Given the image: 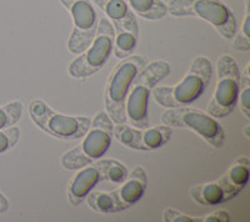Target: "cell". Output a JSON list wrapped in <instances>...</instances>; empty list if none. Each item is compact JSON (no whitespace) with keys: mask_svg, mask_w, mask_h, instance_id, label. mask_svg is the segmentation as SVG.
Returning a JSON list of instances; mask_svg holds the SVG:
<instances>
[{"mask_svg":"<svg viewBox=\"0 0 250 222\" xmlns=\"http://www.w3.org/2000/svg\"><path fill=\"white\" fill-rule=\"evenodd\" d=\"M213 65L205 56H196L187 74L175 85L155 86L151 92L154 100L163 108H180L190 105L210 84Z\"/></svg>","mask_w":250,"mask_h":222,"instance_id":"cell-1","label":"cell"},{"mask_svg":"<svg viewBox=\"0 0 250 222\" xmlns=\"http://www.w3.org/2000/svg\"><path fill=\"white\" fill-rule=\"evenodd\" d=\"M170 74V65L165 60H154L144 65L129 88L125 100L126 121L138 129L148 128L149 123V96L153 89Z\"/></svg>","mask_w":250,"mask_h":222,"instance_id":"cell-2","label":"cell"},{"mask_svg":"<svg viewBox=\"0 0 250 222\" xmlns=\"http://www.w3.org/2000/svg\"><path fill=\"white\" fill-rule=\"evenodd\" d=\"M113 126L106 111H99L91 119L85 134L80 137L82 143L62 154L60 165L65 170H79L100 159L111 145Z\"/></svg>","mask_w":250,"mask_h":222,"instance_id":"cell-3","label":"cell"},{"mask_svg":"<svg viewBox=\"0 0 250 222\" xmlns=\"http://www.w3.org/2000/svg\"><path fill=\"white\" fill-rule=\"evenodd\" d=\"M146 63V59L140 55H129L122 59L119 64L113 69L108 77V83L104 92V104L106 114L110 116L114 124H124L126 121L125 115V100L128 96L129 88L134 77L142 70Z\"/></svg>","mask_w":250,"mask_h":222,"instance_id":"cell-4","label":"cell"},{"mask_svg":"<svg viewBox=\"0 0 250 222\" xmlns=\"http://www.w3.org/2000/svg\"><path fill=\"white\" fill-rule=\"evenodd\" d=\"M167 6L168 14L173 17H198L227 40L235 37V15L222 0H170Z\"/></svg>","mask_w":250,"mask_h":222,"instance_id":"cell-5","label":"cell"},{"mask_svg":"<svg viewBox=\"0 0 250 222\" xmlns=\"http://www.w3.org/2000/svg\"><path fill=\"white\" fill-rule=\"evenodd\" d=\"M114 28V50L118 59L131 55L138 45L139 25L137 15L125 0H94Z\"/></svg>","mask_w":250,"mask_h":222,"instance_id":"cell-6","label":"cell"},{"mask_svg":"<svg viewBox=\"0 0 250 222\" xmlns=\"http://www.w3.org/2000/svg\"><path fill=\"white\" fill-rule=\"evenodd\" d=\"M114 28L106 18H100L90 45L70 63L68 73L75 79L97 74L108 63L114 50Z\"/></svg>","mask_w":250,"mask_h":222,"instance_id":"cell-7","label":"cell"},{"mask_svg":"<svg viewBox=\"0 0 250 222\" xmlns=\"http://www.w3.org/2000/svg\"><path fill=\"white\" fill-rule=\"evenodd\" d=\"M162 123L170 128L189 129L205 143L215 148L224 145L225 134L222 125L210 114L190 106L168 108L160 116Z\"/></svg>","mask_w":250,"mask_h":222,"instance_id":"cell-8","label":"cell"},{"mask_svg":"<svg viewBox=\"0 0 250 222\" xmlns=\"http://www.w3.org/2000/svg\"><path fill=\"white\" fill-rule=\"evenodd\" d=\"M29 115L38 128L60 140L80 139L86 132L91 121L86 116L59 114L40 99H34L29 104Z\"/></svg>","mask_w":250,"mask_h":222,"instance_id":"cell-9","label":"cell"},{"mask_svg":"<svg viewBox=\"0 0 250 222\" xmlns=\"http://www.w3.org/2000/svg\"><path fill=\"white\" fill-rule=\"evenodd\" d=\"M216 81L214 94L208 105V114L215 119L230 115L238 103L239 90L242 74L235 59L230 55L224 54L216 61Z\"/></svg>","mask_w":250,"mask_h":222,"instance_id":"cell-10","label":"cell"},{"mask_svg":"<svg viewBox=\"0 0 250 222\" xmlns=\"http://www.w3.org/2000/svg\"><path fill=\"white\" fill-rule=\"evenodd\" d=\"M73 17L74 26L68 40V50L80 54L90 45L97 32L99 15L90 0H59Z\"/></svg>","mask_w":250,"mask_h":222,"instance_id":"cell-11","label":"cell"},{"mask_svg":"<svg viewBox=\"0 0 250 222\" xmlns=\"http://www.w3.org/2000/svg\"><path fill=\"white\" fill-rule=\"evenodd\" d=\"M173 130L168 125L138 129L126 124H114L113 136L129 148L153 151L160 148L170 140Z\"/></svg>","mask_w":250,"mask_h":222,"instance_id":"cell-12","label":"cell"},{"mask_svg":"<svg viewBox=\"0 0 250 222\" xmlns=\"http://www.w3.org/2000/svg\"><path fill=\"white\" fill-rule=\"evenodd\" d=\"M103 181L102 174L95 163L80 167L73 176L68 187V201L70 205L79 206L91 190Z\"/></svg>","mask_w":250,"mask_h":222,"instance_id":"cell-13","label":"cell"},{"mask_svg":"<svg viewBox=\"0 0 250 222\" xmlns=\"http://www.w3.org/2000/svg\"><path fill=\"white\" fill-rule=\"evenodd\" d=\"M146 186H148V176L144 167L142 166L134 167L130 175L126 176L119 187L114 190V194L123 210H126L134 204H137L144 195Z\"/></svg>","mask_w":250,"mask_h":222,"instance_id":"cell-14","label":"cell"},{"mask_svg":"<svg viewBox=\"0 0 250 222\" xmlns=\"http://www.w3.org/2000/svg\"><path fill=\"white\" fill-rule=\"evenodd\" d=\"M249 159L247 156H242L235 160V163L218 180V183L224 190L228 201L240 194L243 188L245 187L248 180H249Z\"/></svg>","mask_w":250,"mask_h":222,"instance_id":"cell-15","label":"cell"},{"mask_svg":"<svg viewBox=\"0 0 250 222\" xmlns=\"http://www.w3.org/2000/svg\"><path fill=\"white\" fill-rule=\"evenodd\" d=\"M189 194L196 204L204 206H216L228 201L224 190L218 181L194 186Z\"/></svg>","mask_w":250,"mask_h":222,"instance_id":"cell-16","label":"cell"},{"mask_svg":"<svg viewBox=\"0 0 250 222\" xmlns=\"http://www.w3.org/2000/svg\"><path fill=\"white\" fill-rule=\"evenodd\" d=\"M125 3L145 20H160L168 15V6L162 0H125Z\"/></svg>","mask_w":250,"mask_h":222,"instance_id":"cell-17","label":"cell"},{"mask_svg":"<svg viewBox=\"0 0 250 222\" xmlns=\"http://www.w3.org/2000/svg\"><path fill=\"white\" fill-rule=\"evenodd\" d=\"M85 200L94 211L100 212V214H115V212L124 211L114 194V191L106 192V191L91 190Z\"/></svg>","mask_w":250,"mask_h":222,"instance_id":"cell-18","label":"cell"},{"mask_svg":"<svg viewBox=\"0 0 250 222\" xmlns=\"http://www.w3.org/2000/svg\"><path fill=\"white\" fill-rule=\"evenodd\" d=\"M102 174L103 181L113 184H122L129 175L128 168L124 164L114 159H98L94 161Z\"/></svg>","mask_w":250,"mask_h":222,"instance_id":"cell-19","label":"cell"},{"mask_svg":"<svg viewBox=\"0 0 250 222\" xmlns=\"http://www.w3.org/2000/svg\"><path fill=\"white\" fill-rule=\"evenodd\" d=\"M23 103H20L18 100L0 106V130L18 124L23 115Z\"/></svg>","mask_w":250,"mask_h":222,"instance_id":"cell-20","label":"cell"},{"mask_svg":"<svg viewBox=\"0 0 250 222\" xmlns=\"http://www.w3.org/2000/svg\"><path fill=\"white\" fill-rule=\"evenodd\" d=\"M234 46L238 50L242 52H248L250 49V9H249V0H247L245 5V18L243 21L242 29L239 35H236L234 40Z\"/></svg>","mask_w":250,"mask_h":222,"instance_id":"cell-21","label":"cell"},{"mask_svg":"<svg viewBox=\"0 0 250 222\" xmlns=\"http://www.w3.org/2000/svg\"><path fill=\"white\" fill-rule=\"evenodd\" d=\"M20 139V129L17 126L0 130V154L6 152L10 148H14Z\"/></svg>","mask_w":250,"mask_h":222,"instance_id":"cell-22","label":"cell"},{"mask_svg":"<svg viewBox=\"0 0 250 222\" xmlns=\"http://www.w3.org/2000/svg\"><path fill=\"white\" fill-rule=\"evenodd\" d=\"M238 101L240 103V110L247 119H250V83L249 76L242 77Z\"/></svg>","mask_w":250,"mask_h":222,"instance_id":"cell-23","label":"cell"},{"mask_svg":"<svg viewBox=\"0 0 250 222\" xmlns=\"http://www.w3.org/2000/svg\"><path fill=\"white\" fill-rule=\"evenodd\" d=\"M203 217L189 216L187 214H183L175 208L167 207L163 212V221L164 222H199Z\"/></svg>","mask_w":250,"mask_h":222,"instance_id":"cell-24","label":"cell"},{"mask_svg":"<svg viewBox=\"0 0 250 222\" xmlns=\"http://www.w3.org/2000/svg\"><path fill=\"white\" fill-rule=\"evenodd\" d=\"M203 222H228L230 221V215L225 210H216L210 215L203 217Z\"/></svg>","mask_w":250,"mask_h":222,"instance_id":"cell-25","label":"cell"},{"mask_svg":"<svg viewBox=\"0 0 250 222\" xmlns=\"http://www.w3.org/2000/svg\"><path fill=\"white\" fill-rule=\"evenodd\" d=\"M9 207H10L9 200L6 199V196H4V195L0 192V214H5V212H8Z\"/></svg>","mask_w":250,"mask_h":222,"instance_id":"cell-26","label":"cell"},{"mask_svg":"<svg viewBox=\"0 0 250 222\" xmlns=\"http://www.w3.org/2000/svg\"><path fill=\"white\" fill-rule=\"evenodd\" d=\"M248 130H249V126H247V128H245V136H247V139L249 140L250 136H249V135H248Z\"/></svg>","mask_w":250,"mask_h":222,"instance_id":"cell-27","label":"cell"}]
</instances>
